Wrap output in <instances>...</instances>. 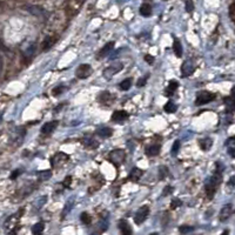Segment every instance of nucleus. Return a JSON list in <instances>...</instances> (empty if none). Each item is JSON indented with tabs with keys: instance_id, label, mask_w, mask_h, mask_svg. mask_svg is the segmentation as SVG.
<instances>
[{
	"instance_id": "obj_14",
	"label": "nucleus",
	"mask_w": 235,
	"mask_h": 235,
	"mask_svg": "<svg viewBox=\"0 0 235 235\" xmlns=\"http://www.w3.org/2000/svg\"><path fill=\"white\" fill-rule=\"evenodd\" d=\"M57 126H58V121H51V122L45 123L44 126H42V128H41V133H44V134H51V133L57 128Z\"/></svg>"
},
{
	"instance_id": "obj_5",
	"label": "nucleus",
	"mask_w": 235,
	"mask_h": 235,
	"mask_svg": "<svg viewBox=\"0 0 235 235\" xmlns=\"http://www.w3.org/2000/svg\"><path fill=\"white\" fill-rule=\"evenodd\" d=\"M149 214V207L148 206H142L140 207L138 212L135 213V216H134V222L137 225H141L143 221L147 219V216Z\"/></svg>"
},
{
	"instance_id": "obj_29",
	"label": "nucleus",
	"mask_w": 235,
	"mask_h": 235,
	"mask_svg": "<svg viewBox=\"0 0 235 235\" xmlns=\"http://www.w3.org/2000/svg\"><path fill=\"white\" fill-rule=\"evenodd\" d=\"M80 220H81V222L82 223H85V225H89L91 222H92V218H91V215L88 214V213H81V215H80Z\"/></svg>"
},
{
	"instance_id": "obj_24",
	"label": "nucleus",
	"mask_w": 235,
	"mask_h": 235,
	"mask_svg": "<svg viewBox=\"0 0 235 235\" xmlns=\"http://www.w3.org/2000/svg\"><path fill=\"white\" fill-rule=\"evenodd\" d=\"M27 10H28L32 14L38 15V17H41V15L45 14V11L42 10L41 7H39V6H28Z\"/></svg>"
},
{
	"instance_id": "obj_45",
	"label": "nucleus",
	"mask_w": 235,
	"mask_h": 235,
	"mask_svg": "<svg viewBox=\"0 0 235 235\" xmlns=\"http://www.w3.org/2000/svg\"><path fill=\"white\" fill-rule=\"evenodd\" d=\"M71 179H72L71 176H67V178L65 179V181H64V185H65V186H69V183H71Z\"/></svg>"
},
{
	"instance_id": "obj_15",
	"label": "nucleus",
	"mask_w": 235,
	"mask_h": 235,
	"mask_svg": "<svg viewBox=\"0 0 235 235\" xmlns=\"http://www.w3.org/2000/svg\"><path fill=\"white\" fill-rule=\"evenodd\" d=\"M97 134L101 138H109V137H112L113 129L109 127H101L97 131Z\"/></svg>"
},
{
	"instance_id": "obj_23",
	"label": "nucleus",
	"mask_w": 235,
	"mask_h": 235,
	"mask_svg": "<svg viewBox=\"0 0 235 235\" xmlns=\"http://www.w3.org/2000/svg\"><path fill=\"white\" fill-rule=\"evenodd\" d=\"M173 49H174V53L178 58H181L182 57V46L181 42L178 39L174 40V44H173Z\"/></svg>"
},
{
	"instance_id": "obj_32",
	"label": "nucleus",
	"mask_w": 235,
	"mask_h": 235,
	"mask_svg": "<svg viewBox=\"0 0 235 235\" xmlns=\"http://www.w3.org/2000/svg\"><path fill=\"white\" fill-rule=\"evenodd\" d=\"M179 232H180L181 234H187V233L193 232V228L189 227V226H181V227L179 228Z\"/></svg>"
},
{
	"instance_id": "obj_20",
	"label": "nucleus",
	"mask_w": 235,
	"mask_h": 235,
	"mask_svg": "<svg viewBox=\"0 0 235 235\" xmlns=\"http://www.w3.org/2000/svg\"><path fill=\"white\" fill-rule=\"evenodd\" d=\"M225 102H226V106H227V112L228 113L234 112V105H235L234 97H233V95L227 97V98L225 99Z\"/></svg>"
},
{
	"instance_id": "obj_40",
	"label": "nucleus",
	"mask_w": 235,
	"mask_h": 235,
	"mask_svg": "<svg viewBox=\"0 0 235 235\" xmlns=\"http://www.w3.org/2000/svg\"><path fill=\"white\" fill-rule=\"evenodd\" d=\"M145 61H146L147 64L152 65L153 62H154V57L151 55V54H147L146 57H145Z\"/></svg>"
},
{
	"instance_id": "obj_47",
	"label": "nucleus",
	"mask_w": 235,
	"mask_h": 235,
	"mask_svg": "<svg viewBox=\"0 0 235 235\" xmlns=\"http://www.w3.org/2000/svg\"><path fill=\"white\" fill-rule=\"evenodd\" d=\"M229 185H230V186H234V178H233V176H232V178H230Z\"/></svg>"
},
{
	"instance_id": "obj_4",
	"label": "nucleus",
	"mask_w": 235,
	"mask_h": 235,
	"mask_svg": "<svg viewBox=\"0 0 235 235\" xmlns=\"http://www.w3.org/2000/svg\"><path fill=\"white\" fill-rule=\"evenodd\" d=\"M125 157H126V154H125V152L123 151H121V149H115V151H112V152L109 153V160L115 165V166H119V165H121L123 161H125Z\"/></svg>"
},
{
	"instance_id": "obj_36",
	"label": "nucleus",
	"mask_w": 235,
	"mask_h": 235,
	"mask_svg": "<svg viewBox=\"0 0 235 235\" xmlns=\"http://www.w3.org/2000/svg\"><path fill=\"white\" fill-rule=\"evenodd\" d=\"M34 52H35V45H31L28 48H27V51L25 52V55L28 58V57H32Z\"/></svg>"
},
{
	"instance_id": "obj_6",
	"label": "nucleus",
	"mask_w": 235,
	"mask_h": 235,
	"mask_svg": "<svg viewBox=\"0 0 235 235\" xmlns=\"http://www.w3.org/2000/svg\"><path fill=\"white\" fill-rule=\"evenodd\" d=\"M91 74H92V67L88 64L80 65L78 68H77V71H75V75L79 79H87Z\"/></svg>"
},
{
	"instance_id": "obj_8",
	"label": "nucleus",
	"mask_w": 235,
	"mask_h": 235,
	"mask_svg": "<svg viewBox=\"0 0 235 235\" xmlns=\"http://www.w3.org/2000/svg\"><path fill=\"white\" fill-rule=\"evenodd\" d=\"M233 212H234V208H233V205H232V203H228V205L223 206V207L221 208L220 214H219L220 221H222V222H223V221H227L230 216L233 215Z\"/></svg>"
},
{
	"instance_id": "obj_1",
	"label": "nucleus",
	"mask_w": 235,
	"mask_h": 235,
	"mask_svg": "<svg viewBox=\"0 0 235 235\" xmlns=\"http://www.w3.org/2000/svg\"><path fill=\"white\" fill-rule=\"evenodd\" d=\"M221 180H222V175H221V171H216L213 175L209 178V180L206 185V192H207V196L212 199L214 194H215L218 187L220 186Z\"/></svg>"
},
{
	"instance_id": "obj_2",
	"label": "nucleus",
	"mask_w": 235,
	"mask_h": 235,
	"mask_svg": "<svg viewBox=\"0 0 235 235\" xmlns=\"http://www.w3.org/2000/svg\"><path fill=\"white\" fill-rule=\"evenodd\" d=\"M216 98V95L212 92L208 91H201L196 94V100H195V105L196 106H201V105H205V103L212 102L214 101Z\"/></svg>"
},
{
	"instance_id": "obj_28",
	"label": "nucleus",
	"mask_w": 235,
	"mask_h": 235,
	"mask_svg": "<svg viewBox=\"0 0 235 235\" xmlns=\"http://www.w3.org/2000/svg\"><path fill=\"white\" fill-rule=\"evenodd\" d=\"M131 86H132V79L131 78L125 79L123 81L120 82V88H121L122 91H128V89L131 88Z\"/></svg>"
},
{
	"instance_id": "obj_44",
	"label": "nucleus",
	"mask_w": 235,
	"mask_h": 235,
	"mask_svg": "<svg viewBox=\"0 0 235 235\" xmlns=\"http://www.w3.org/2000/svg\"><path fill=\"white\" fill-rule=\"evenodd\" d=\"M20 173H21V171H19V169H17V171H15L14 173H13V174H12V175H11V179H12V180H13V179H15V178H17V176L19 175Z\"/></svg>"
},
{
	"instance_id": "obj_13",
	"label": "nucleus",
	"mask_w": 235,
	"mask_h": 235,
	"mask_svg": "<svg viewBox=\"0 0 235 235\" xmlns=\"http://www.w3.org/2000/svg\"><path fill=\"white\" fill-rule=\"evenodd\" d=\"M114 41H111V42H108V44H106L105 46H103L102 48H101V51L99 52L98 54V59H102L103 57H106L111 51H112L113 48H114Z\"/></svg>"
},
{
	"instance_id": "obj_34",
	"label": "nucleus",
	"mask_w": 235,
	"mask_h": 235,
	"mask_svg": "<svg viewBox=\"0 0 235 235\" xmlns=\"http://www.w3.org/2000/svg\"><path fill=\"white\" fill-rule=\"evenodd\" d=\"M182 205L181 200H179V199H173L171 202V208L172 209H175V208H178V207H180V206Z\"/></svg>"
},
{
	"instance_id": "obj_35",
	"label": "nucleus",
	"mask_w": 235,
	"mask_h": 235,
	"mask_svg": "<svg viewBox=\"0 0 235 235\" xmlns=\"http://www.w3.org/2000/svg\"><path fill=\"white\" fill-rule=\"evenodd\" d=\"M186 11L188 13H192L194 11V2L192 0H187L186 1Z\"/></svg>"
},
{
	"instance_id": "obj_48",
	"label": "nucleus",
	"mask_w": 235,
	"mask_h": 235,
	"mask_svg": "<svg viewBox=\"0 0 235 235\" xmlns=\"http://www.w3.org/2000/svg\"><path fill=\"white\" fill-rule=\"evenodd\" d=\"M0 47H1V49H4V51H6V47L2 45V42H0Z\"/></svg>"
},
{
	"instance_id": "obj_22",
	"label": "nucleus",
	"mask_w": 235,
	"mask_h": 235,
	"mask_svg": "<svg viewBox=\"0 0 235 235\" xmlns=\"http://www.w3.org/2000/svg\"><path fill=\"white\" fill-rule=\"evenodd\" d=\"M54 42H55V38H53V37H47V38L44 40L42 45H41L42 51H47V49H49L54 45Z\"/></svg>"
},
{
	"instance_id": "obj_42",
	"label": "nucleus",
	"mask_w": 235,
	"mask_h": 235,
	"mask_svg": "<svg viewBox=\"0 0 235 235\" xmlns=\"http://www.w3.org/2000/svg\"><path fill=\"white\" fill-rule=\"evenodd\" d=\"M234 141H235V138H229V139L226 141V145L228 147H234Z\"/></svg>"
},
{
	"instance_id": "obj_30",
	"label": "nucleus",
	"mask_w": 235,
	"mask_h": 235,
	"mask_svg": "<svg viewBox=\"0 0 235 235\" xmlns=\"http://www.w3.org/2000/svg\"><path fill=\"white\" fill-rule=\"evenodd\" d=\"M168 175V168L166 166H161L159 168V179L160 180H165V178Z\"/></svg>"
},
{
	"instance_id": "obj_16",
	"label": "nucleus",
	"mask_w": 235,
	"mask_h": 235,
	"mask_svg": "<svg viewBox=\"0 0 235 235\" xmlns=\"http://www.w3.org/2000/svg\"><path fill=\"white\" fill-rule=\"evenodd\" d=\"M212 145H213V141H212V139H209V138H205V139H202V140L199 141V146H200V148L202 151H208L212 147Z\"/></svg>"
},
{
	"instance_id": "obj_12",
	"label": "nucleus",
	"mask_w": 235,
	"mask_h": 235,
	"mask_svg": "<svg viewBox=\"0 0 235 235\" xmlns=\"http://www.w3.org/2000/svg\"><path fill=\"white\" fill-rule=\"evenodd\" d=\"M142 174H143V172L140 169V168H138V167H134L132 171H131V173H129V175H128V179L131 180V181H134L137 182L140 180V178L142 176Z\"/></svg>"
},
{
	"instance_id": "obj_26",
	"label": "nucleus",
	"mask_w": 235,
	"mask_h": 235,
	"mask_svg": "<svg viewBox=\"0 0 235 235\" xmlns=\"http://www.w3.org/2000/svg\"><path fill=\"white\" fill-rule=\"evenodd\" d=\"M165 112L167 113H174L176 112V109H178V106H176L174 102H172V101H168V102L165 105Z\"/></svg>"
},
{
	"instance_id": "obj_17",
	"label": "nucleus",
	"mask_w": 235,
	"mask_h": 235,
	"mask_svg": "<svg viewBox=\"0 0 235 235\" xmlns=\"http://www.w3.org/2000/svg\"><path fill=\"white\" fill-rule=\"evenodd\" d=\"M178 87H179V83H178V81H175V80H172L171 82L168 83V87L166 88V95H167V97H171L172 94L174 93L176 89H178Z\"/></svg>"
},
{
	"instance_id": "obj_3",
	"label": "nucleus",
	"mask_w": 235,
	"mask_h": 235,
	"mask_svg": "<svg viewBox=\"0 0 235 235\" xmlns=\"http://www.w3.org/2000/svg\"><path fill=\"white\" fill-rule=\"evenodd\" d=\"M122 68H123L122 62H114V64L109 65L107 68L103 71V77L106 79H111L117 73H119Z\"/></svg>"
},
{
	"instance_id": "obj_19",
	"label": "nucleus",
	"mask_w": 235,
	"mask_h": 235,
	"mask_svg": "<svg viewBox=\"0 0 235 235\" xmlns=\"http://www.w3.org/2000/svg\"><path fill=\"white\" fill-rule=\"evenodd\" d=\"M17 222H18V215L10 216V218L7 219V221H6L5 228L6 229H12V228H14L15 226H17Z\"/></svg>"
},
{
	"instance_id": "obj_33",
	"label": "nucleus",
	"mask_w": 235,
	"mask_h": 235,
	"mask_svg": "<svg viewBox=\"0 0 235 235\" xmlns=\"http://www.w3.org/2000/svg\"><path fill=\"white\" fill-rule=\"evenodd\" d=\"M64 91H65L64 86H58V87H55L53 91H52V94H53L54 97H57V95H60Z\"/></svg>"
},
{
	"instance_id": "obj_9",
	"label": "nucleus",
	"mask_w": 235,
	"mask_h": 235,
	"mask_svg": "<svg viewBox=\"0 0 235 235\" xmlns=\"http://www.w3.org/2000/svg\"><path fill=\"white\" fill-rule=\"evenodd\" d=\"M194 71H195V66L193 65V62L192 61H185L183 64H182L181 66V74L183 78H187V77H189V75H192V74L194 73Z\"/></svg>"
},
{
	"instance_id": "obj_37",
	"label": "nucleus",
	"mask_w": 235,
	"mask_h": 235,
	"mask_svg": "<svg viewBox=\"0 0 235 235\" xmlns=\"http://www.w3.org/2000/svg\"><path fill=\"white\" fill-rule=\"evenodd\" d=\"M229 18L232 21L235 20V4H232L229 6Z\"/></svg>"
},
{
	"instance_id": "obj_46",
	"label": "nucleus",
	"mask_w": 235,
	"mask_h": 235,
	"mask_svg": "<svg viewBox=\"0 0 235 235\" xmlns=\"http://www.w3.org/2000/svg\"><path fill=\"white\" fill-rule=\"evenodd\" d=\"M228 153H229L230 157L234 158V147H229V148H228Z\"/></svg>"
},
{
	"instance_id": "obj_31",
	"label": "nucleus",
	"mask_w": 235,
	"mask_h": 235,
	"mask_svg": "<svg viewBox=\"0 0 235 235\" xmlns=\"http://www.w3.org/2000/svg\"><path fill=\"white\" fill-rule=\"evenodd\" d=\"M180 146H181L180 141H179V140H176V141L173 143V147H172V155H174V157H175L176 154H178V152L180 151Z\"/></svg>"
},
{
	"instance_id": "obj_18",
	"label": "nucleus",
	"mask_w": 235,
	"mask_h": 235,
	"mask_svg": "<svg viewBox=\"0 0 235 235\" xmlns=\"http://www.w3.org/2000/svg\"><path fill=\"white\" fill-rule=\"evenodd\" d=\"M160 152V145H152L146 148V154L149 157H155Z\"/></svg>"
},
{
	"instance_id": "obj_38",
	"label": "nucleus",
	"mask_w": 235,
	"mask_h": 235,
	"mask_svg": "<svg viewBox=\"0 0 235 235\" xmlns=\"http://www.w3.org/2000/svg\"><path fill=\"white\" fill-rule=\"evenodd\" d=\"M109 98H112V97H111V94L108 93V92H103V93L100 94V98H99V99H100V101H101V102H105V101H106L107 99H109Z\"/></svg>"
},
{
	"instance_id": "obj_25",
	"label": "nucleus",
	"mask_w": 235,
	"mask_h": 235,
	"mask_svg": "<svg viewBox=\"0 0 235 235\" xmlns=\"http://www.w3.org/2000/svg\"><path fill=\"white\" fill-rule=\"evenodd\" d=\"M52 176V172L51 171H41L38 173V178H39L41 181H46L48 180L49 178Z\"/></svg>"
},
{
	"instance_id": "obj_27",
	"label": "nucleus",
	"mask_w": 235,
	"mask_h": 235,
	"mask_svg": "<svg viewBox=\"0 0 235 235\" xmlns=\"http://www.w3.org/2000/svg\"><path fill=\"white\" fill-rule=\"evenodd\" d=\"M44 232V223L42 222H38L32 227V233L33 234H41Z\"/></svg>"
},
{
	"instance_id": "obj_11",
	"label": "nucleus",
	"mask_w": 235,
	"mask_h": 235,
	"mask_svg": "<svg viewBox=\"0 0 235 235\" xmlns=\"http://www.w3.org/2000/svg\"><path fill=\"white\" fill-rule=\"evenodd\" d=\"M118 226H119V229H120V232L122 233V234L125 235H131L132 234V228H131V226H129V223H128L126 220H120L119 221V223H118Z\"/></svg>"
},
{
	"instance_id": "obj_21",
	"label": "nucleus",
	"mask_w": 235,
	"mask_h": 235,
	"mask_svg": "<svg viewBox=\"0 0 235 235\" xmlns=\"http://www.w3.org/2000/svg\"><path fill=\"white\" fill-rule=\"evenodd\" d=\"M140 14L142 17H149L152 14V6L149 4H142L140 7Z\"/></svg>"
},
{
	"instance_id": "obj_41",
	"label": "nucleus",
	"mask_w": 235,
	"mask_h": 235,
	"mask_svg": "<svg viewBox=\"0 0 235 235\" xmlns=\"http://www.w3.org/2000/svg\"><path fill=\"white\" fill-rule=\"evenodd\" d=\"M147 79H148V77H145V78H143V79H140V80L138 81V83H137V86H138V87H143V86L146 85Z\"/></svg>"
},
{
	"instance_id": "obj_10",
	"label": "nucleus",
	"mask_w": 235,
	"mask_h": 235,
	"mask_svg": "<svg viewBox=\"0 0 235 235\" xmlns=\"http://www.w3.org/2000/svg\"><path fill=\"white\" fill-rule=\"evenodd\" d=\"M128 119V113L126 111H117V112L113 113L112 115V120L115 122H122L125 120Z\"/></svg>"
},
{
	"instance_id": "obj_39",
	"label": "nucleus",
	"mask_w": 235,
	"mask_h": 235,
	"mask_svg": "<svg viewBox=\"0 0 235 235\" xmlns=\"http://www.w3.org/2000/svg\"><path fill=\"white\" fill-rule=\"evenodd\" d=\"M172 192H173V187H172V186H167V187H165V189H163V192H162V195H163V196L169 195Z\"/></svg>"
},
{
	"instance_id": "obj_7",
	"label": "nucleus",
	"mask_w": 235,
	"mask_h": 235,
	"mask_svg": "<svg viewBox=\"0 0 235 235\" xmlns=\"http://www.w3.org/2000/svg\"><path fill=\"white\" fill-rule=\"evenodd\" d=\"M69 157L66 155L65 153L59 152L58 154H55L53 158H52V166L55 168V167H61L62 165H65L66 162L68 161Z\"/></svg>"
},
{
	"instance_id": "obj_43",
	"label": "nucleus",
	"mask_w": 235,
	"mask_h": 235,
	"mask_svg": "<svg viewBox=\"0 0 235 235\" xmlns=\"http://www.w3.org/2000/svg\"><path fill=\"white\" fill-rule=\"evenodd\" d=\"M2 69H4V59L0 55V77H1V73H2Z\"/></svg>"
}]
</instances>
